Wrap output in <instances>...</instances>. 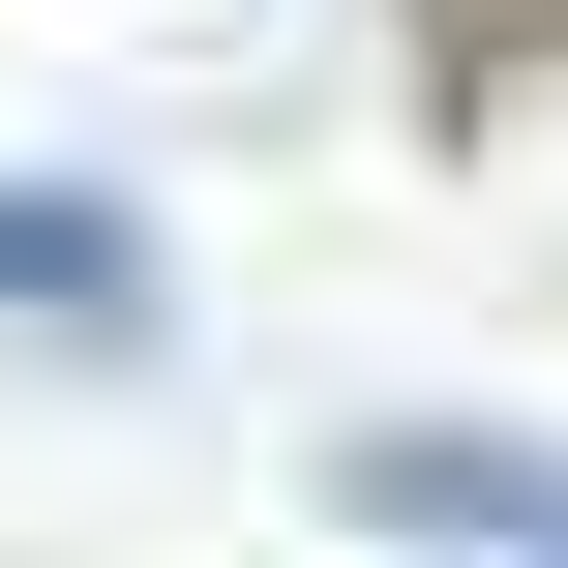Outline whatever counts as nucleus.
Listing matches in <instances>:
<instances>
[{
    "instance_id": "1",
    "label": "nucleus",
    "mask_w": 568,
    "mask_h": 568,
    "mask_svg": "<svg viewBox=\"0 0 568 568\" xmlns=\"http://www.w3.org/2000/svg\"><path fill=\"white\" fill-rule=\"evenodd\" d=\"M0 359H150V210L0 180Z\"/></svg>"
}]
</instances>
